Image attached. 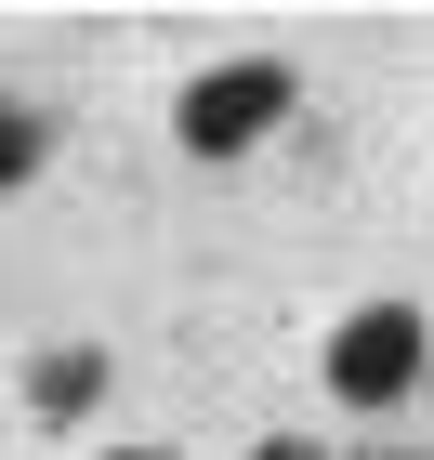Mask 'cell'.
<instances>
[{"mask_svg": "<svg viewBox=\"0 0 434 460\" xmlns=\"http://www.w3.org/2000/svg\"><path fill=\"white\" fill-rule=\"evenodd\" d=\"M421 368H434L421 303H356V316L329 329V394H342V408H395Z\"/></svg>", "mask_w": 434, "mask_h": 460, "instance_id": "6da1fadb", "label": "cell"}, {"mask_svg": "<svg viewBox=\"0 0 434 460\" xmlns=\"http://www.w3.org/2000/svg\"><path fill=\"white\" fill-rule=\"evenodd\" d=\"M277 119H289V66L237 53V66H198V79H184L172 132H184V158H237V145H263Z\"/></svg>", "mask_w": 434, "mask_h": 460, "instance_id": "7a4b0ae2", "label": "cell"}, {"mask_svg": "<svg viewBox=\"0 0 434 460\" xmlns=\"http://www.w3.org/2000/svg\"><path fill=\"white\" fill-rule=\"evenodd\" d=\"M106 394V355H40V382H27V421H79Z\"/></svg>", "mask_w": 434, "mask_h": 460, "instance_id": "3957f363", "label": "cell"}, {"mask_svg": "<svg viewBox=\"0 0 434 460\" xmlns=\"http://www.w3.org/2000/svg\"><path fill=\"white\" fill-rule=\"evenodd\" d=\"M27 172H40V119L13 106V93H0V198H13V184H27Z\"/></svg>", "mask_w": 434, "mask_h": 460, "instance_id": "277c9868", "label": "cell"}, {"mask_svg": "<svg viewBox=\"0 0 434 460\" xmlns=\"http://www.w3.org/2000/svg\"><path fill=\"white\" fill-rule=\"evenodd\" d=\"M251 460H329V447H303V434H263V447Z\"/></svg>", "mask_w": 434, "mask_h": 460, "instance_id": "5b68a950", "label": "cell"}, {"mask_svg": "<svg viewBox=\"0 0 434 460\" xmlns=\"http://www.w3.org/2000/svg\"><path fill=\"white\" fill-rule=\"evenodd\" d=\"M106 460H158V447H106Z\"/></svg>", "mask_w": 434, "mask_h": 460, "instance_id": "8992f818", "label": "cell"}]
</instances>
